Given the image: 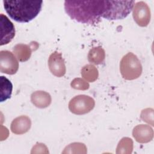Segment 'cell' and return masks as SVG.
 <instances>
[{"mask_svg": "<svg viewBox=\"0 0 154 154\" xmlns=\"http://www.w3.org/2000/svg\"><path fill=\"white\" fill-rule=\"evenodd\" d=\"M94 99L84 94L75 96L69 103V109L73 114L77 115L85 114L91 111L94 107Z\"/></svg>", "mask_w": 154, "mask_h": 154, "instance_id": "5b68a950", "label": "cell"}, {"mask_svg": "<svg viewBox=\"0 0 154 154\" xmlns=\"http://www.w3.org/2000/svg\"><path fill=\"white\" fill-rule=\"evenodd\" d=\"M4 7L7 13L14 20L26 23L34 19L40 12L42 1L4 0Z\"/></svg>", "mask_w": 154, "mask_h": 154, "instance_id": "7a4b0ae2", "label": "cell"}, {"mask_svg": "<svg viewBox=\"0 0 154 154\" xmlns=\"http://www.w3.org/2000/svg\"><path fill=\"white\" fill-rule=\"evenodd\" d=\"M108 1H65L64 9L70 17L79 23H98L107 10Z\"/></svg>", "mask_w": 154, "mask_h": 154, "instance_id": "6da1fadb", "label": "cell"}, {"mask_svg": "<svg viewBox=\"0 0 154 154\" xmlns=\"http://www.w3.org/2000/svg\"><path fill=\"white\" fill-rule=\"evenodd\" d=\"M141 118L148 123L153 125V109L151 108H146L143 109L141 113Z\"/></svg>", "mask_w": 154, "mask_h": 154, "instance_id": "ac0fdd59", "label": "cell"}, {"mask_svg": "<svg viewBox=\"0 0 154 154\" xmlns=\"http://www.w3.org/2000/svg\"><path fill=\"white\" fill-rule=\"evenodd\" d=\"M31 100L36 107L45 108L51 104V97L48 93L45 91H36L32 93Z\"/></svg>", "mask_w": 154, "mask_h": 154, "instance_id": "7c38bea8", "label": "cell"}, {"mask_svg": "<svg viewBox=\"0 0 154 154\" xmlns=\"http://www.w3.org/2000/svg\"><path fill=\"white\" fill-rule=\"evenodd\" d=\"M19 68V63L12 52L8 51H0V71L8 75L15 74Z\"/></svg>", "mask_w": 154, "mask_h": 154, "instance_id": "8992f818", "label": "cell"}, {"mask_svg": "<svg viewBox=\"0 0 154 154\" xmlns=\"http://www.w3.org/2000/svg\"><path fill=\"white\" fill-rule=\"evenodd\" d=\"M70 85L74 89L81 90H87L90 86L88 82H87L84 79L79 78H75L72 81Z\"/></svg>", "mask_w": 154, "mask_h": 154, "instance_id": "e0dca14e", "label": "cell"}, {"mask_svg": "<svg viewBox=\"0 0 154 154\" xmlns=\"http://www.w3.org/2000/svg\"><path fill=\"white\" fill-rule=\"evenodd\" d=\"M48 66L51 72L57 77H61L66 73V66L61 54L55 51L48 59Z\"/></svg>", "mask_w": 154, "mask_h": 154, "instance_id": "9c48e42d", "label": "cell"}, {"mask_svg": "<svg viewBox=\"0 0 154 154\" xmlns=\"http://www.w3.org/2000/svg\"><path fill=\"white\" fill-rule=\"evenodd\" d=\"M153 130L149 125H140L134 128L133 137L139 143H147L153 138Z\"/></svg>", "mask_w": 154, "mask_h": 154, "instance_id": "8fae6325", "label": "cell"}, {"mask_svg": "<svg viewBox=\"0 0 154 154\" xmlns=\"http://www.w3.org/2000/svg\"><path fill=\"white\" fill-rule=\"evenodd\" d=\"M82 76L88 82H94L97 79L99 73L97 68L92 64H87L81 69Z\"/></svg>", "mask_w": 154, "mask_h": 154, "instance_id": "2e32d148", "label": "cell"}, {"mask_svg": "<svg viewBox=\"0 0 154 154\" xmlns=\"http://www.w3.org/2000/svg\"><path fill=\"white\" fill-rule=\"evenodd\" d=\"M32 49L29 45L17 44L13 48V51L19 61L24 62L28 60L31 57Z\"/></svg>", "mask_w": 154, "mask_h": 154, "instance_id": "4fadbf2b", "label": "cell"}, {"mask_svg": "<svg viewBox=\"0 0 154 154\" xmlns=\"http://www.w3.org/2000/svg\"><path fill=\"white\" fill-rule=\"evenodd\" d=\"M1 25V43L2 46L9 43L15 35V28L13 23L4 14H0Z\"/></svg>", "mask_w": 154, "mask_h": 154, "instance_id": "ba28073f", "label": "cell"}, {"mask_svg": "<svg viewBox=\"0 0 154 154\" xmlns=\"http://www.w3.org/2000/svg\"><path fill=\"white\" fill-rule=\"evenodd\" d=\"M120 70L123 78L127 80H133L140 77L142 73V66L137 57L129 52L122 59Z\"/></svg>", "mask_w": 154, "mask_h": 154, "instance_id": "3957f363", "label": "cell"}, {"mask_svg": "<svg viewBox=\"0 0 154 154\" xmlns=\"http://www.w3.org/2000/svg\"><path fill=\"white\" fill-rule=\"evenodd\" d=\"M105 51L100 46L94 47L90 49L88 54V60L89 62L94 64H100L105 60Z\"/></svg>", "mask_w": 154, "mask_h": 154, "instance_id": "9a60e30c", "label": "cell"}, {"mask_svg": "<svg viewBox=\"0 0 154 154\" xmlns=\"http://www.w3.org/2000/svg\"><path fill=\"white\" fill-rule=\"evenodd\" d=\"M13 85L10 80L4 76H0V102H2L10 98Z\"/></svg>", "mask_w": 154, "mask_h": 154, "instance_id": "5bb4252c", "label": "cell"}, {"mask_svg": "<svg viewBox=\"0 0 154 154\" xmlns=\"http://www.w3.org/2000/svg\"><path fill=\"white\" fill-rule=\"evenodd\" d=\"M31 126V122L30 119L26 116H20L12 121L10 128L13 133L20 135L28 132Z\"/></svg>", "mask_w": 154, "mask_h": 154, "instance_id": "30bf717a", "label": "cell"}, {"mask_svg": "<svg viewBox=\"0 0 154 154\" xmlns=\"http://www.w3.org/2000/svg\"><path fill=\"white\" fill-rule=\"evenodd\" d=\"M134 1H108V7L102 17L108 20L125 18L132 10Z\"/></svg>", "mask_w": 154, "mask_h": 154, "instance_id": "277c9868", "label": "cell"}, {"mask_svg": "<svg viewBox=\"0 0 154 154\" xmlns=\"http://www.w3.org/2000/svg\"><path fill=\"white\" fill-rule=\"evenodd\" d=\"M132 16L135 22L140 26H146L150 20V10L148 5L139 1L134 4L132 8Z\"/></svg>", "mask_w": 154, "mask_h": 154, "instance_id": "52a82bcc", "label": "cell"}]
</instances>
